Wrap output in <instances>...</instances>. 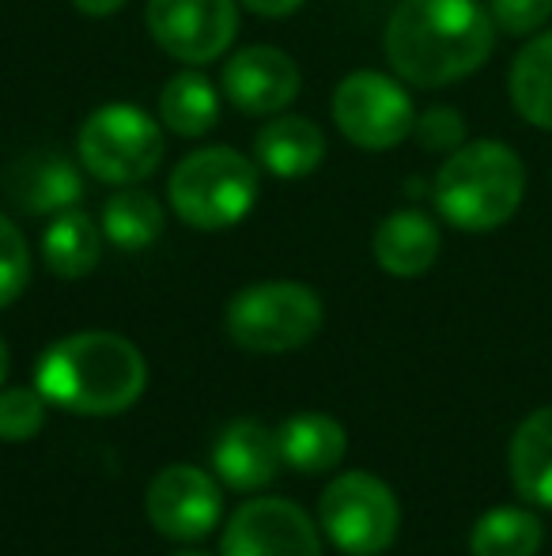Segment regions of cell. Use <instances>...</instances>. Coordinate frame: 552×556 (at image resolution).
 Returning <instances> with one entry per match:
<instances>
[{"mask_svg": "<svg viewBox=\"0 0 552 556\" xmlns=\"http://www.w3.org/2000/svg\"><path fill=\"white\" fill-rule=\"evenodd\" d=\"M223 96L243 114H280L299 96V68L277 46H246L223 65Z\"/></svg>", "mask_w": 552, "mask_h": 556, "instance_id": "cell-12", "label": "cell"}, {"mask_svg": "<svg viewBox=\"0 0 552 556\" xmlns=\"http://www.w3.org/2000/svg\"><path fill=\"white\" fill-rule=\"evenodd\" d=\"M4 379H8V344L0 337V387H4Z\"/></svg>", "mask_w": 552, "mask_h": 556, "instance_id": "cell-30", "label": "cell"}, {"mask_svg": "<svg viewBox=\"0 0 552 556\" xmlns=\"http://www.w3.org/2000/svg\"><path fill=\"white\" fill-rule=\"evenodd\" d=\"M333 122L356 148L386 152V148L401 144L413 132L416 111L413 99L406 96V88L398 80L363 68V73H352L337 84Z\"/></svg>", "mask_w": 552, "mask_h": 556, "instance_id": "cell-8", "label": "cell"}, {"mask_svg": "<svg viewBox=\"0 0 552 556\" xmlns=\"http://www.w3.org/2000/svg\"><path fill=\"white\" fill-rule=\"evenodd\" d=\"M318 519L330 542L348 556H378L394 545L401 527L398 496L375 473H341L318 504Z\"/></svg>", "mask_w": 552, "mask_h": 556, "instance_id": "cell-7", "label": "cell"}, {"mask_svg": "<svg viewBox=\"0 0 552 556\" xmlns=\"http://www.w3.org/2000/svg\"><path fill=\"white\" fill-rule=\"evenodd\" d=\"M488 12L503 35H534L552 15V0H488Z\"/></svg>", "mask_w": 552, "mask_h": 556, "instance_id": "cell-27", "label": "cell"}, {"mask_svg": "<svg viewBox=\"0 0 552 556\" xmlns=\"http://www.w3.org/2000/svg\"><path fill=\"white\" fill-rule=\"evenodd\" d=\"M73 4H76V12L95 15V20H103V15L121 12V8H126V0H73Z\"/></svg>", "mask_w": 552, "mask_h": 556, "instance_id": "cell-29", "label": "cell"}, {"mask_svg": "<svg viewBox=\"0 0 552 556\" xmlns=\"http://www.w3.org/2000/svg\"><path fill=\"white\" fill-rule=\"evenodd\" d=\"M8 193L20 208L38 216L65 213L80 201V170L61 152H30L8 170Z\"/></svg>", "mask_w": 552, "mask_h": 556, "instance_id": "cell-14", "label": "cell"}, {"mask_svg": "<svg viewBox=\"0 0 552 556\" xmlns=\"http://www.w3.org/2000/svg\"><path fill=\"white\" fill-rule=\"evenodd\" d=\"M511 481L523 500L552 507V405L518 425L511 440Z\"/></svg>", "mask_w": 552, "mask_h": 556, "instance_id": "cell-19", "label": "cell"}, {"mask_svg": "<svg viewBox=\"0 0 552 556\" xmlns=\"http://www.w3.org/2000/svg\"><path fill=\"white\" fill-rule=\"evenodd\" d=\"M322 300L295 280L251 285L228 303V337L246 352H292L322 330Z\"/></svg>", "mask_w": 552, "mask_h": 556, "instance_id": "cell-5", "label": "cell"}, {"mask_svg": "<svg viewBox=\"0 0 552 556\" xmlns=\"http://www.w3.org/2000/svg\"><path fill=\"white\" fill-rule=\"evenodd\" d=\"M76 155L106 186H137L159 167L163 132L140 106H99L76 137Z\"/></svg>", "mask_w": 552, "mask_h": 556, "instance_id": "cell-6", "label": "cell"}, {"mask_svg": "<svg viewBox=\"0 0 552 556\" xmlns=\"http://www.w3.org/2000/svg\"><path fill=\"white\" fill-rule=\"evenodd\" d=\"M413 132L427 152H454L465 140V117L450 111V106H432V111L416 117Z\"/></svg>", "mask_w": 552, "mask_h": 556, "instance_id": "cell-26", "label": "cell"}, {"mask_svg": "<svg viewBox=\"0 0 552 556\" xmlns=\"http://www.w3.org/2000/svg\"><path fill=\"white\" fill-rule=\"evenodd\" d=\"M213 466L231 489H266L284 466L277 432H269L258 420H231L213 446Z\"/></svg>", "mask_w": 552, "mask_h": 556, "instance_id": "cell-13", "label": "cell"}, {"mask_svg": "<svg viewBox=\"0 0 552 556\" xmlns=\"http://www.w3.org/2000/svg\"><path fill=\"white\" fill-rule=\"evenodd\" d=\"M170 556H208V553H201V549H178V553H170Z\"/></svg>", "mask_w": 552, "mask_h": 556, "instance_id": "cell-31", "label": "cell"}, {"mask_svg": "<svg viewBox=\"0 0 552 556\" xmlns=\"http://www.w3.org/2000/svg\"><path fill=\"white\" fill-rule=\"evenodd\" d=\"M496 46V23L480 0H401L383 50L401 80L447 88L473 76Z\"/></svg>", "mask_w": 552, "mask_h": 556, "instance_id": "cell-1", "label": "cell"}, {"mask_svg": "<svg viewBox=\"0 0 552 556\" xmlns=\"http://www.w3.org/2000/svg\"><path fill=\"white\" fill-rule=\"evenodd\" d=\"M277 443L284 466L299 469V473H325V469L341 466L348 435L325 413H295L277 428Z\"/></svg>", "mask_w": 552, "mask_h": 556, "instance_id": "cell-16", "label": "cell"}, {"mask_svg": "<svg viewBox=\"0 0 552 556\" xmlns=\"http://www.w3.org/2000/svg\"><path fill=\"white\" fill-rule=\"evenodd\" d=\"M258 167L228 144L197 148L175 167L167 186L178 220L197 231H223L251 216L258 201Z\"/></svg>", "mask_w": 552, "mask_h": 556, "instance_id": "cell-4", "label": "cell"}, {"mask_svg": "<svg viewBox=\"0 0 552 556\" xmlns=\"http://www.w3.org/2000/svg\"><path fill=\"white\" fill-rule=\"evenodd\" d=\"M220 484L197 466H167L152 477L144 511L170 542H201L220 522Z\"/></svg>", "mask_w": 552, "mask_h": 556, "instance_id": "cell-10", "label": "cell"}, {"mask_svg": "<svg viewBox=\"0 0 552 556\" xmlns=\"http://www.w3.org/2000/svg\"><path fill=\"white\" fill-rule=\"evenodd\" d=\"M30 280V250L23 231L0 216V311L12 307Z\"/></svg>", "mask_w": 552, "mask_h": 556, "instance_id": "cell-25", "label": "cell"}, {"mask_svg": "<svg viewBox=\"0 0 552 556\" xmlns=\"http://www.w3.org/2000/svg\"><path fill=\"white\" fill-rule=\"evenodd\" d=\"M243 8H251L254 15H266V20H284V15L299 12L303 0H239Z\"/></svg>", "mask_w": 552, "mask_h": 556, "instance_id": "cell-28", "label": "cell"}, {"mask_svg": "<svg viewBox=\"0 0 552 556\" xmlns=\"http://www.w3.org/2000/svg\"><path fill=\"white\" fill-rule=\"evenodd\" d=\"M439 227L432 216L416 213V208H401V213L386 216L375 231V262L383 265L390 277L413 280L427 273L439 257Z\"/></svg>", "mask_w": 552, "mask_h": 556, "instance_id": "cell-15", "label": "cell"}, {"mask_svg": "<svg viewBox=\"0 0 552 556\" xmlns=\"http://www.w3.org/2000/svg\"><path fill=\"white\" fill-rule=\"evenodd\" d=\"M511 103L530 125L552 132V30L534 35L511 65Z\"/></svg>", "mask_w": 552, "mask_h": 556, "instance_id": "cell-20", "label": "cell"}, {"mask_svg": "<svg viewBox=\"0 0 552 556\" xmlns=\"http://www.w3.org/2000/svg\"><path fill=\"white\" fill-rule=\"evenodd\" d=\"M103 235L118 250H144L163 235V205L147 190H118L103 208Z\"/></svg>", "mask_w": 552, "mask_h": 556, "instance_id": "cell-22", "label": "cell"}, {"mask_svg": "<svg viewBox=\"0 0 552 556\" xmlns=\"http://www.w3.org/2000/svg\"><path fill=\"white\" fill-rule=\"evenodd\" d=\"M144 20L155 46L185 65L223 58L239 35L235 0H147Z\"/></svg>", "mask_w": 552, "mask_h": 556, "instance_id": "cell-9", "label": "cell"}, {"mask_svg": "<svg viewBox=\"0 0 552 556\" xmlns=\"http://www.w3.org/2000/svg\"><path fill=\"white\" fill-rule=\"evenodd\" d=\"M103 239L95 220L80 208H65V213H53L50 227L42 235V257L50 265V273L65 280H80L103 257Z\"/></svg>", "mask_w": 552, "mask_h": 556, "instance_id": "cell-18", "label": "cell"}, {"mask_svg": "<svg viewBox=\"0 0 552 556\" xmlns=\"http://www.w3.org/2000/svg\"><path fill=\"white\" fill-rule=\"evenodd\" d=\"M159 117L178 137H205L220 117V96L201 73H178L159 96Z\"/></svg>", "mask_w": 552, "mask_h": 556, "instance_id": "cell-21", "label": "cell"}, {"mask_svg": "<svg viewBox=\"0 0 552 556\" xmlns=\"http://www.w3.org/2000/svg\"><path fill=\"white\" fill-rule=\"evenodd\" d=\"M254 152L277 178H303L325 160V137L310 117H277L258 132Z\"/></svg>", "mask_w": 552, "mask_h": 556, "instance_id": "cell-17", "label": "cell"}, {"mask_svg": "<svg viewBox=\"0 0 552 556\" xmlns=\"http://www.w3.org/2000/svg\"><path fill=\"white\" fill-rule=\"evenodd\" d=\"M526 193V167L500 140H473L442 160L432 182L435 208L462 231H492L518 213Z\"/></svg>", "mask_w": 552, "mask_h": 556, "instance_id": "cell-3", "label": "cell"}, {"mask_svg": "<svg viewBox=\"0 0 552 556\" xmlns=\"http://www.w3.org/2000/svg\"><path fill=\"white\" fill-rule=\"evenodd\" d=\"M46 425V394L42 390L12 387L0 390V440L23 443L35 440Z\"/></svg>", "mask_w": 552, "mask_h": 556, "instance_id": "cell-24", "label": "cell"}, {"mask_svg": "<svg viewBox=\"0 0 552 556\" xmlns=\"http://www.w3.org/2000/svg\"><path fill=\"white\" fill-rule=\"evenodd\" d=\"M220 556H322V538L292 500H251L231 515Z\"/></svg>", "mask_w": 552, "mask_h": 556, "instance_id": "cell-11", "label": "cell"}, {"mask_svg": "<svg viewBox=\"0 0 552 556\" xmlns=\"http://www.w3.org/2000/svg\"><path fill=\"white\" fill-rule=\"evenodd\" d=\"M541 522L526 507H496L480 515L470 534L473 556H538Z\"/></svg>", "mask_w": 552, "mask_h": 556, "instance_id": "cell-23", "label": "cell"}, {"mask_svg": "<svg viewBox=\"0 0 552 556\" xmlns=\"http://www.w3.org/2000/svg\"><path fill=\"white\" fill-rule=\"evenodd\" d=\"M46 402L80 417H114L140 402L147 364L133 341L106 330L73 333L50 344L35 375Z\"/></svg>", "mask_w": 552, "mask_h": 556, "instance_id": "cell-2", "label": "cell"}]
</instances>
